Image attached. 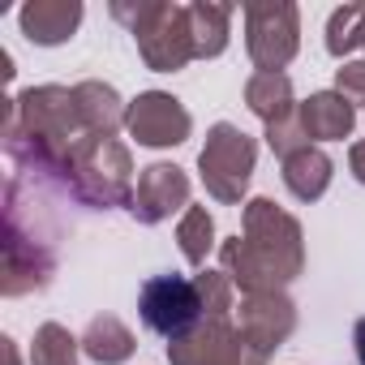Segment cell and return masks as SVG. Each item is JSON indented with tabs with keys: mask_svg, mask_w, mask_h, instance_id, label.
<instances>
[{
	"mask_svg": "<svg viewBox=\"0 0 365 365\" xmlns=\"http://www.w3.org/2000/svg\"><path fill=\"white\" fill-rule=\"evenodd\" d=\"M292 327H297V309H292V301L284 292H245V301H241V335L254 348H262V352L279 348L292 335Z\"/></svg>",
	"mask_w": 365,
	"mask_h": 365,
	"instance_id": "30bf717a",
	"label": "cell"
},
{
	"mask_svg": "<svg viewBox=\"0 0 365 365\" xmlns=\"http://www.w3.org/2000/svg\"><path fill=\"white\" fill-rule=\"evenodd\" d=\"M133 331L116 318V314H99V318H91V327H86V335H82V352L91 356V361H99V365H120V361H129L133 356Z\"/></svg>",
	"mask_w": 365,
	"mask_h": 365,
	"instance_id": "9a60e30c",
	"label": "cell"
},
{
	"mask_svg": "<svg viewBox=\"0 0 365 365\" xmlns=\"http://www.w3.org/2000/svg\"><path fill=\"white\" fill-rule=\"evenodd\" d=\"M180 207L190 211V176L180 172L176 163H150V168H142L133 202H129L133 220L138 224H163Z\"/></svg>",
	"mask_w": 365,
	"mask_h": 365,
	"instance_id": "9c48e42d",
	"label": "cell"
},
{
	"mask_svg": "<svg viewBox=\"0 0 365 365\" xmlns=\"http://www.w3.org/2000/svg\"><path fill=\"white\" fill-rule=\"evenodd\" d=\"M254 159H258V142L250 133H241L237 125L220 120L207 133V146L198 155L202 180H207V194L220 202H241L250 176H254Z\"/></svg>",
	"mask_w": 365,
	"mask_h": 365,
	"instance_id": "277c9868",
	"label": "cell"
},
{
	"mask_svg": "<svg viewBox=\"0 0 365 365\" xmlns=\"http://www.w3.org/2000/svg\"><path fill=\"white\" fill-rule=\"evenodd\" d=\"M335 91L348 99H365V61H352L335 73Z\"/></svg>",
	"mask_w": 365,
	"mask_h": 365,
	"instance_id": "44dd1931",
	"label": "cell"
},
{
	"mask_svg": "<svg viewBox=\"0 0 365 365\" xmlns=\"http://www.w3.org/2000/svg\"><path fill=\"white\" fill-rule=\"evenodd\" d=\"M78 344L61 322H43L35 331V348H31V365H73L78 356Z\"/></svg>",
	"mask_w": 365,
	"mask_h": 365,
	"instance_id": "ffe728a7",
	"label": "cell"
},
{
	"mask_svg": "<svg viewBox=\"0 0 365 365\" xmlns=\"http://www.w3.org/2000/svg\"><path fill=\"white\" fill-rule=\"evenodd\" d=\"M245 103H250V112H254L267 129H271V125H284V120L297 116L288 73H254V78L245 82Z\"/></svg>",
	"mask_w": 365,
	"mask_h": 365,
	"instance_id": "5bb4252c",
	"label": "cell"
},
{
	"mask_svg": "<svg viewBox=\"0 0 365 365\" xmlns=\"http://www.w3.org/2000/svg\"><path fill=\"white\" fill-rule=\"evenodd\" d=\"M129 150L116 138L103 133H86L73 155H69V194L86 207H120L133 202L129 194Z\"/></svg>",
	"mask_w": 365,
	"mask_h": 365,
	"instance_id": "3957f363",
	"label": "cell"
},
{
	"mask_svg": "<svg viewBox=\"0 0 365 365\" xmlns=\"http://www.w3.org/2000/svg\"><path fill=\"white\" fill-rule=\"evenodd\" d=\"M297 116H301V129H305L309 142H335V138H348V133H352L356 108H352L348 95L322 91V95H309Z\"/></svg>",
	"mask_w": 365,
	"mask_h": 365,
	"instance_id": "7c38bea8",
	"label": "cell"
},
{
	"mask_svg": "<svg viewBox=\"0 0 365 365\" xmlns=\"http://www.w3.org/2000/svg\"><path fill=\"white\" fill-rule=\"evenodd\" d=\"M5 352H9V365H18V352H14V339H9V348H5Z\"/></svg>",
	"mask_w": 365,
	"mask_h": 365,
	"instance_id": "cb8c5ba5",
	"label": "cell"
},
{
	"mask_svg": "<svg viewBox=\"0 0 365 365\" xmlns=\"http://www.w3.org/2000/svg\"><path fill=\"white\" fill-rule=\"evenodd\" d=\"M365 43V5H344L331 14L327 22V52L331 56H348L352 48Z\"/></svg>",
	"mask_w": 365,
	"mask_h": 365,
	"instance_id": "d6986e66",
	"label": "cell"
},
{
	"mask_svg": "<svg viewBox=\"0 0 365 365\" xmlns=\"http://www.w3.org/2000/svg\"><path fill=\"white\" fill-rule=\"evenodd\" d=\"M348 163H352V176L361 180V185H365V142H356L352 146V155H348Z\"/></svg>",
	"mask_w": 365,
	"mask_h": 365,
	"instance_id": "7402d4cb",
	"label": "cell"
},
{
	"mask_svg": "<svg viewBox=\"0 0 365 365\" xmlns=\"http://www.w3.org/2000/svg\"><path fill=\"white\" fill-rule=\"evenodd\" d=\"M78 22H82L78 0H31V5H22V14H18L22 35L31 43H39V48H56V43L73 39Z\"/></svg>",
	"mask_w": 365,
	"mask_h": 365,
	"instance_id": "8fae6325",
	"label": "cell"
},
{
	"mask_svg": "<svg viewBox=\"0 0 365 365\" xmlns=\"http://www.w3.org/2000/svg\"><path fill=\"white\" fill-rule=\"evenodd\" d=\"M361 103H365V99H361Z\"/></svg>",
	"mask_w": 365,
	"mask_h": 365,
	"instance_id": "d4e9b609",
	"label": "cell"
},
{
	"mask_svg": "<svg viewBox=\"0 0 365 365\" xmlns=\"http://www.w3.org/2000/svg\"><path fill=\"white\" fill-rule=\"evenodd\" d=\"M190 14V39H194V61L220 56L228 48V26H232V5H185Z\"/></svg>",
	"mask_w": 365,
	"mask_h": 365,
	"instance_id": "e0dca14e",
	"label": "cell"
},
{
	"mask_svg": "<svg viewBox=\"0 0 365 365\" xmlns=\"http://www.w3.org/2000/svg\"><path fill=\"white\" fill-rule=\"evenodd\" d=\"M284 185L292 190V198L301 202H318L331 185V159L318 150V146H305L297 155L284 159Z\"/></svg>",
	"mask_w": 365,
	"mask_h": 365,
	"instance_id": "2e32d148",
	"label": "cell"
},
{
	"mask_svg": "<svg viewBox=\"0 0 365 365\" xmlns=\"http://www.w3.org/2000/svg\"><path fill=\"white\" fill-rule=\"evenodd\" d=\"M112 18L133 31L138 52L155 73H176V69H185L194 61L185 5H125V0H116Z\"/></svg>",
	"mask_w": 365,
	"mask_h": 365,
	"instance_id": "7a4b0ae2",
	"label": "cell"
},
{
	"mask_svg": "<svg viewBox=\"0 0 365 365\" xmlns=\"http://www.w3.org/2000/svg\"><path fill=\"white\" fill-rule=\"evenodd\" d=\"M352 344H356V361L365 365V318H356V331H352Z\"/></svg>",
	"mask_w": 365,
	"mask_h": 365,
	"instance_id": "603a6c76",
	"label": "cell"
},
{
	"mask_svg": "<svg viewBox=\"0 0 365 365\" xmlns=\"http://www.w3.org/2000/svg\"><path fill=\"white\" fill-rule=\"evenodd\" d=\"M301 224L267 198L245 207V232L224 241L220 262L224 275L241 292H279L301 275Z\"/></svg>",
	"mask_w": 365,
	"mask_h": 365,
	"instance_id": "6da1fadb",
	"label": "cell"
},
{
	"mask_svg": "<svg viewBox=\"0 0 365 365\" xmlns=\"http://www.w3.org/2000/svg\"><path fill=\"white\" fill-rule=\"evenodd\" d=\"M176 241H180V254H185L190 267H207V254L215 245V220L207 207H190L176 224Z\"/></svg>",
	"mask_w": 365,
	"mask_h": 365,
	"instance_id": "ac0fdd59",
	"label": "cell"
},
{
	"mask_svg": "<svg viewBox=\"0 0 365 365\" xmlns=\"http://www.w3.org/2000/svg\"><path fill=\"white\" fill-rule=\"evenodd\" d=\"M125 125L142 146H180L194 129V116L180 108V99H172L163 91H146L129 103Z\"/></svg>",
	"mask_w": 365,
	"mask_h": 365,
	"instance_id": "ba28073f",
	"label": "cell"
},
{
	"mask_svg": "<svg viewBox=\"0 0 365 365\" xmlns=\"http://www.w3.org/2000/svg\"><path fill=\"white\" fill-rule=\"evenodd\" d=\"M301 43V14L288 0H254L245 5V48L258 73H284Z\"/></svg>",
	"mask_w": 365,
	"mask_h": 365,
	"instance_id": "8992f818",
	"label": "cell"
},
{
	"mask_svg": "<svg viewBox=\"0 0 365 365\" xmlns=\"http://www.w3.org/2000/svg\"><path fill=\"white\" fill-rule=\"evenodd\" d=\"M73 108H78L82 129L86 133H103V138H112L116 125L129 116V108L120 103V95L108 82H78L73 86Z\"/></svg>",
	"mask_w": 365,
	"mask_h": 365,
	"instance_id": "4fadbf2b",
	"label": "cell"
},
{
	"mask_svg": "<svg viewBox=\"0 0 365 365\" xmlns=\"http://www.w3.org/2000/svg\"><path fill=\"white\" fill-rule=\"evenodd\" d=\"M138 314L142 322L163 335L168 344L185 339L190 331H198L207 322V309H202V297H198V284L185 279V275H155L142 284V297H138Z\"/></svg>",
	"mask_w": 365,
	"mask_h": 365,
	"instance_id": "5b68a950",
	"label": "cell"
},
{
	"mask_svg": "<svg viewBox=\"0 0 365 365\" xmlns=\"http://www.w3.org/2000/svg\"><path fill=\"white\" fill-rule=\"evenodd\" d=\"M172 365H267V352L254 348L228 318H207L185 339L168 344Z\"/></svg>",
	"mask_w": 365,
	"mask_h": 365,
	"instance_id": "52a82bcc",
	"label": "cell"
}]
</instances>
